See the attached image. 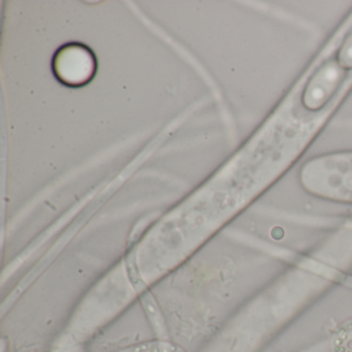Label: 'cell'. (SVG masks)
I'll return each mask as SVG.
<instances>
[{"instance_id": "6da1fadb", "label": "cell", "mask_w": 352, "mask_h": 352, "mask_svg": "<svg viewBox=\"0 0 352 352\" xmlns=\"http://www.w3.org/2000/svg\"><path fill=\"white\" fill-rule=\"evenodd\" d=\"M53 71L57 79L65 85L81 87L89 83L96 75V56L84 45H65L55 54Z\"/></svg>"}]
</instances>
